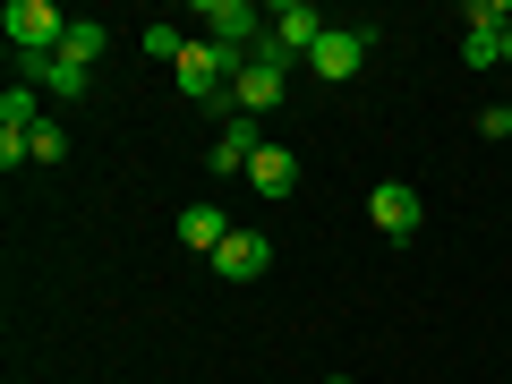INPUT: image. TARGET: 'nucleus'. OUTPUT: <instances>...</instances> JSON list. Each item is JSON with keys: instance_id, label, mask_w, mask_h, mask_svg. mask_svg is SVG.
I'll return each mask as SVG.
<instances>
[{"instance_id": "obj_1", "label": "nucleus", "mask_w": 512, "mask_h": 384, "mask_svg": "<svg viewBox=\"0 0 512 384\" xmlns=\"http://www.w3.org/2000/svg\"><path fill=\"white\" fill-rule=\"evenodd\" d=\"M231 103L248 111V120H265V111H282V103H291V52H282L274 35H265V43L248 52V69H239Z\"/></svg>"}, {"instance_id": "obj_2", "label": "nucleus", "mask_w": 512, "mask_h": 384, "mask_svg": "<svg viewBox=\"0 0 512 384\" xmlns=\"http://www.w3.org/2000/svg\"><path fill=\"white\" fill-rule=\"evenodd\" d=\"M0 26H9V43H18V60H43V52H60V43H69V18H60L52 0H9V9H0Z\"/></svg>"}, {"instance_id": "obj_3", "label": "nucleus", "mask_w": 512, "mask_h": 384, "mask_svg": "<svg viewBox=\"0 0 512 384\" xmlns=\"http://www.w3.org/2000/svg\"><path fill=\"white\" fill-rule=\"evenodd\" d=\"M461 60H470V69H495V60H512V9H504V0H470V35H461Z\"/></svg>"}, {"instance_id": "obj_4", "label": "nucleus", "mask_w": 512, "mask_h": 384, "mask_svg": "<svg viewBox=\"0 0 512 384\" xmlns=\"http://www.w3.org/2000/svg\"><path fill=\"white\" fill-rule=\"evenodd\" d=\"M197 26L222 43V52H256V43H265V18H256L248 0H205V9H197Z\"/></svg>"}, {"instance_id": "obj_5", "label": "nucleus", "mask_w": 512, "mask_h": 384, "mask_svg": "<svg viewBox=\"0 0 512 384\" xmlns=\"http://www.w3.org/2000/svg\"><path fill=\"white\" fill-rule=\"evenodd\" d=\"M367 222H376L384 239H410L427 222V205H419V188L410 180H376V197H367Z\"/></svg>"}, {"instance_id": "obj_6", "label": "nucleus", "mask_w": 512, "mask_h": 384, "mask_svg": "<svg viewBox=\"0 0 512 384\" xmlns=\"http://www.w3.org/2000/svg\"><path fill=\"white\" fill-rule=\"evenodd\" d=\"M367 43H376V35H367V26H325V43H316V52H308V69L325 77V86H342V77H359Z\"/></svg>"}, {"instance_id": "obj_7", "label": "nucleus", "mask_w": 512, "mask_h": 384, "mask_svg": "<svg viewBox=\"0 0 512 384\" xmlns=\"http://www.w3.org/2000/svg\"><path fill=\"white\" fill-rule=\"evenodd\" d=\"M205 265H214L222 282H256L265 265H274V248H265V231H239V222H231V239H222V248L205 256Z\"/></svg>"}, {"instance_id": "obj_8", "label": "nucleus", "mask_w": 512, "mask_h": 384, "mask_svg": "<svg viewBox=\"0 0 512 384\" xmlns=\"http://www.w3.org/2000/svg\"><path fill=\"white\" fill-rule=\"evenodd\" d=\"M265 35H274V43H282V52H291V60H308L316 43H325V18H316L308 0H282L274 18H265Z\"/></svg>"}, {"instance_id": "obj_9", "label": "nucleus", "mask_w": 512, "mask_h": 384, "mask_svg": "<svg viewBox=\"0 0 512 384\" xmlns=\"http://www.w3.org/2000/svg\"><path fill=\"white\" fill-rule=\"evenodd\" d=\"M256 154H265L256 120H248V111H231V120H222V137H214V154H205V171H248Z\"/></svg>"}, {"instance_id": "obj_10", "label": "nucleus", "mask_w": 512, "mask_h": 384, "mask_svg": "<svg viewBox=\"0 0 512 384\" xmlns=\"http://www.w3.org/2000/svg\"><path fill=\"white\" fill-rule=\"evenodd\" d=\"M248 188H256V197H291V188H299V163H291V146H265V154H256V163H248Z\"/></svg>"}, {"instance_id": "obj_11", "label": "nucleus", "mask_w": 512, "mask_h": 384, "mask_svg": "<svg viewBox=\"0 0 512 384\" xmlns=\"http://www.w3.org/2000/svg\"><path fill=\"white\" fill-rule=\"evenodd\" d=\"M18 77H26V86H43V94H86V69H77V60H60V52L18 60Z\"/></svg>"}, {"instance_id": "obj_12", "label": "nucleus", "mask_w": 512, "mask_h": 384, "mask_svg": "<svg viewBox=\"0 0 512 384\" xmlns=\"http://www.w3.org/2000/svg\"><path fill=\"white\" fill-rule=\"evenodd\" d=\"M180 239H188L197 256H214L222 239H231V222H222V205H188V214H180Z\"/></svg>"}, {"instance_id": "obj_13", "label": "nucleus", "mask_w": 512, "mask_h": 384, "mask_svg": "<svg viewBox=\"0 0 512 384\" xmlns=\"http://www.w3.org/2000/svg\"><path fill=\"white\" fill-rule=\"evenodd\" d=\"M35 120H43V86H26V77H18V86L0 94V128H18V137H26Z\"/></svg>"}, {"instance_id": "obj_14", "label": "nucleus", "mask_w": 512, "mask_h": 384, "mask_svg": "<svg viewBox=\"0 0 512 384\" xmlns=\"http://www.w3.org/2000/svg\"><path fill=\"white\" fill-rule=\"evenodd\" d=\"M103 18H69V43H60V60H77V69H94V60H103Z\"/></svg>"}, {"instance_id": "obj_15", "label": "nucleus", "mask_w": 512, "mask_h": 384, "mask_svg": "<svg viewBox=\"0 0 512 384\" xmlns=\"http://www.w3.org/2000/svg\"><path fill=\"white\" fill-rule=\"evenodd\" d=\"M26 154H35V163H60V154H69V128H60V120H35V128H26Z\"/></svg>"}, {"instance_id": "obj_16", "label": "nucleus", "mask_w": 512, "mask_h": 384, "mask_svg": "<svg viewBox=\"0 0 512 384\" xmlns=\"http://www.w3.org/2000/svg\"><path fill=\"white\" fill-rule=\"evenodd\" d=\"M325 384H350V376H325Z\"/></svg>"}]
</instances>
